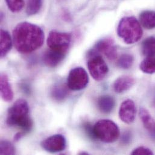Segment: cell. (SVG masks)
<instances>
[{
    "label": "cell",
    "mask_w": 155,
    "mask_h": 155,
    "mask_svg": "<svg viewBox=\"0 0 155 155\" xmlns=\"http://www.w3.org/2000/svg\"><path fill=\"white\" fill-rule=\"evenodd\" d=\"M44 39L42 29L28 22L19 23L13 30V43L21 53H30L39 49L42 46Z\"/></svg>",
    "instance_id": "cell-1"
},
{
    "label": "cell",
    "mask_w": 155,
    "mask_h": 155,
    "mask_svg": "<svg viewBox=\"0 0 155 155\" xmlns=\"http://www.w3.org/2000/svg\"><path fill=\"white\" fill-rule=\"evenodd\" d=\"M29 107L26 100H17L8 109L6 122L10 127L20 128L24 132H30L33 122L29 117Z\"/></svg>",
    "instance_id": "cell-2"
},
{
    "label": "cell",
    "mask_w": 155,
    "mask_h": 155,
    "mask_svg": "<svg viewBox=\"0 0 155 155\" xmlns=\"http://www.w3.org/2000/svg\"><path fill=\"white\" fill-rule=\"evenodd\" d=\"M117 34L127 44L138 42L143 36V30L140 22L134 16L123 18L117 27Z\"/></svg>",
    "instance_id": "cell-3"
},
{
    "label": "cell",
    "mask_w": 155,
    "mask_h": 155,
    "mask_svg": "<svg viewBox=\"0 0 155 155\" xmlns=\"http://www.w3.org/2000/svg\"><path fill=\"white\" fill-rule=\"evenodd\" d=\"M96 139L105 143H112L116 141L120 135L118 126L110 120H100L93 126Z\"/></svg>",
    "instance_id": "cell-4"
},
{
    "label": "cell",
    "mask_w": 155,
    "mask_h": 155,
    "mask_svg": "<svg viewBox=\"0 0 155 155\" xmlns=\"http://www.w3.org/2000/svg\"><path fill=\"white\" fill-rule=\"evenodd\" d=\"M87 66L91 76L96 81H101L108 73V67L102 57L92 50L89 53Z\"/></svg>",
    "instance_id": "cell-5"
},
{
    "label": "cell",
    "mask_w": 155,
    "mask_h": 155,
    "mask_svg": "<svg viewBox=\"0 0 155 155\" xmlns=\"http://www.w3.org/2000/svg\"><path fill=\"white\" fill-rule=\"evenodd\" d=\"M71 42V35L68 33L51 31L48 36L47 43L49 49L67 54Z\"/></svg>",
    "instance_id": "cell-6"
},
{
    "label": "cell",
    "mask_w": 155,
    "mask_h": 155,
    "mask_svg": "<svg viewBox=\"0 0 155 155\" xmlns=\"http://www.w3.org/2000/svg\"><path fill=\"white\" fill-rule=\"evenodd\" d=\"M88 83L89 77L86 70L81 67H76L70 71L67 84L72 91H80L86 87Z\"/></svg>",
    "instance_id": "cell-7"
},
{
    "label": "cell",
    "mask_w": 155,
    "mask_h": 155,
    "mask_svg": "<svg viewBox=\"0 0 155 155\" xmlns=\"http://www.w3.org/2000/svg\"><path fill=\"white\" fill-rule=\"evenodd\" d=\"M43 149L50 153H58L64 150L67 147L65 138L61 134L52 135L44 140L41 144Z\"/></svg>",
    "instance_id": "cell-8"
},
{
    "label": "cell",
    "mask_w": 155,
    "mask_h": 155,
    "mask_svg": "<svg viewBox=\"0 0 155 155\" xmlns=\"http://www.w3.org/2000/svg\"><path fill=\"white\" fill-rule=\"evenodd\" d=\"M136 106L134 101L130 99L124 100L119 109L120 120L127 124H130L135 120L136 117Z\"/></svg>",
    "instance_id": "cell-9"
},
{
    "label": "cell",
    "mask_w": 155,
    "mask_h": 155,
    "mask_svg": "<svg viewBox=\"0 0 155 155\" xmlns=\"http://www.w3.org/2000/svg\"><path fill=\"white\" fill-rule=\"evenodd\" d=\"M98 53L104 55L109 60H114L117 56V50L114 41L106 38L99 41L95 45Z\"/></svg>",
    "instance_id": "cell-10"
},
{
    "label": "cell",
    "mask_w": 155,
    "mask_h": 155,
    "mask_svg": "<svg viewBox=\"0 0 155 155\" xmlns=\"http://www.w3.org/2000/svg\"><path fill=\"white\" fill-rule=\"evenodd\" d=\"M65 55L66 54L49 49L44 53L43 61L47 67L54 68L64 60Z\"/></svg>",
    "instance_id": "cell-11"
},
{
    "label": "cell",
    "mask_w": 155,
    "mask_h": 155,
    "mask_svg": "<svg viewBox=\"0 0 155 155\" xmlns=\"http://www.w3.org/2000/svg\"><path fill=\"white\" fill-rule=\"evenodd\" d=\"M135 79L129 76H122L114 82L113 87L114 91L120 94L130 89L135 84Z\"/></svg>",
    "instance_id": "cell-12"
},
{
    "label": "cell",
    "mask_w": 155,
    "mask_h": 155,
    "mask_svg": "<svg viewBox=\"0 0 155 155\" xmlns=\"http://www.w3.org/2000/svg\"><path fill=\"white\" fill-rule=\"evenodd\" d=\"M0 91L2 100L5 101H11L13 98V92L9 83L6 74H2L0 78Z\"/></svg>",
    "instance_id": "cell-13"
},
{
    "label": "cell",
    "mask_w": 155,
    "mask_h": 155,
    "mask_svg": "<svg viewBox=\"0 0 155 155\" xmlns=\"http://www.w3.org/2000/svg\"><path fill=\"white\" fill-rule=\"evenodd\" d=\"M0 34V55L1 58H4L12 48L13 39H12L9 33L6 30L1 29Z\"/></svg>",
    "instance_id": "cell-14"
},
{
    "label": "cell",
    "mask_w": 155,
    "mask_h": 155,
    "mask_svg": "<svg viewBox=\"0 0 155 155\" xmlns=\"http://www.w3.org/2000/svg\"><path fill=\"white\" fill-rule=\"evenodd\" d=\"M97 104L99 110L101 112L109 114L113 110L115 102L113 97L109 95H104L98 98Z\"/></svg>",
    "instance_id": "cell-15"
},
{
    "label": "cell",
    "mask_w": 155,
    "mask_h": 155,
    "mask_svg": "<svg viewBox=\"0 0 155 155\" xmlns=\"http://www.w3.org/2000/svg\"><path fill=\"white\" fill-rule=\"evenodd\" d=\"M139 114L145 128L150 132L152 136L155 138V120L152 117L149 111L144 108L140 109Z\"/></svg>",
    "instance_id": "cell-16"
},
{
    "label": "cell",
    "mask_w": 155,
    "mask_h": 155,
    "mask_svg": "<svg viewBox=\"0 0 155 155\" xmlns=\"http://www.w3.org/2000/svg\"><path fill=\"white\" fill-rule=\"evenodd\" d=\"M140 22L145 28L150 30L155 28V11L146 10L140 15Z\"/></svg>",
    "instance_id": "cell-17"
},
{
    "label": "cell",
    "mask_w": 155,
    "mask_h": 155,
    "mask_svg": "<svg viewBox=\"0 0 155 155\" xmlns=\"http://www.w3.org/2000/svg\"><path fill=\"white\" fill-rule=\"evenodd\" d=\"M142 53L147 58L155 56V37H149L143 41Z\"/></svg>",
    "instance_id": "cell-18"
},
{
    "label": "cell",
    "mask_w": 155,
    "mask_h": 155,
    "mask_svg": "<svg viewBox=\"0 0 155 155\" xmlns=\"http://www.w3.org/2000/svg\"><path fill=\"white\" fill-rule=\"evenodd\" d=\"M68 87L63 84L56 85L51 92L52 97L57 101H62L64 100L68 95Z\"/></svg>",
    "instance_id": "cell-19"
},
{
    "label": "cell",
    "mask_w": 155,
    "mask_h": 155,
    "mask_svg": "<svg viewBox=\"0 0 155 155\" xmlns=\"http://www.w3.org/2000/svg\"><path fill=\"white\" fill-rule=\"evenodd\" d=\"M140 70L144 73L151 74L155 73V57H149L143 60L140 65Z\"/></svg>",
    "instance_id": "cell-20"
},
{
    "label": "cell",
    "mask_w": 155,
    "mask_h": 155,
    "mask_svg": "<svg viewBox=\"0 0 155 155\" xmlns=\"http://www.w3.org/2000/svg\"><path fill=\"white\" fill-rule=\"evenodd\" d=\"M42 6V0H27L26 12L28 15H33L38 13Z\"/></svg>",
    "instance_id": "cell-21"
},
{
    "label": "cell",
    "mask_w": 155,
    "mask_h": 155,
    "mask_svg": "<svg viewBox=\"0 0 155 155\" xmlns=\"http://www.w3.org/2000/svg\"><path fill=\"white\" fill-rule=\"evenodd\" d=\"M134 63V58L129 54H124L120 56L117 61V65L122 69L130 68Z\"/></svg>",
    "instance_id": "cell-22"
},
{
    "label": "cell",
    "mask_w": 155,
    "mask_h": 155,
    "mask_svg": "<svg viewBox=\"0 0 155 155\" xmlns=\"http://www.w3.org/2000/svg\"><path fill=\"white\" fill-rule=\"evenodd\" d=\"M5 2L8 9L13 13L21 11L25 5L24 0H5Z\"/></svg>",
    "instance_id": "cell-23"
},
{
    "label": "cell",
    "mask_w": 155,
    "mask_h": 155,
    "mask_svg": "<svg viewBox=\"0 0 155 155\" xmlns=\"http://www.w3.org/2000/svg\"><path fill=\"white\" fill-rule=\"evenodd\" d=\"M15 153L13 145L7 140H2L0 143V154L2 155H12Z\"/></svg>",
    "instance_id": "cell-24"
},
{
    "label": "cell",
    "mask_w": 155,
    "mask_h": 155,
    "mask_svg": "<svg viewBox=\"0 0 155 155\" xmlns=\"http://www.w3.org/2000/svg\"><path fill=\"white\" fill-rule=\"evenodd\" d=\"M131 154L137 155H153V153L149 148H147L145 147H139L135 149L131 153Z\"/></svg>",
    "instance_id": "cell-25"
},
{
    "label": "cell",
    "mask_w": 155,
    "mask_h": 155,
    "mask_svg": "<svg viewBox=\"0 0 155 155\" xmlns=\"http://www.w3.org/2000/svg\"><path fill=\"white\" fill-rule=\"evenodd\" d=\"M84 130L86 133V134L92 139L93 140H95V137L94 135V129H93V127L92 126V125H91L89 123H86L84 125Z\"/></svg>",
    "instance_id": "cell-26"
},
{
    "label": "cell",
    "mask_w": 155,
    "mask_h": 155,
    "mask_svg": "<svg viewBox=\"0 0 155 155\" xmlns=\"http://www.w3.org/2000/svg\"><path fill=\"white\" fill-rule=\"evenodd\" d=\"M22 136H23V134H22V132H19V133H17V134L15 135V137H14V140H15V141H17L19 140L22 138Z\"/></svg>",
    "instance_id": "cell-27"
},
{
    "label": "cell",
    "mask_w": 155,
    "mask_h": 155,
    "mask_svg": "<svg viewBox=\"0 0 155 155\" xmlns=\"http://www.w3.org/2000/svg\"><path fill=\"white\" fill-rule=\"evenodd\" d=\"M80 155H88V153H86V152H81L80 153Z\"/></svg>",
    "instance_id": "cell-28"
}]
</instances>
